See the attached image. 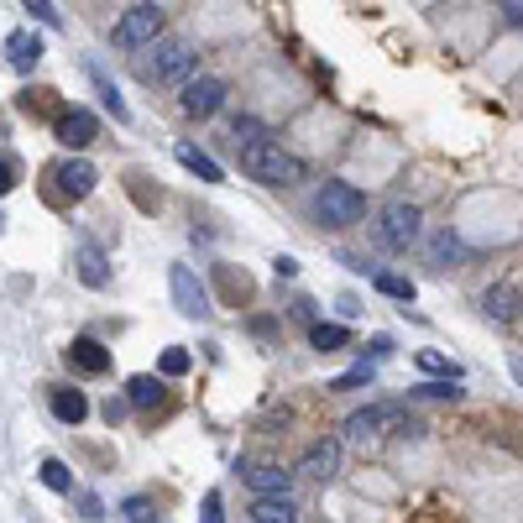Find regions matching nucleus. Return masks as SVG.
<instances>
[{
	"label": "nucleus",
	"instance_id": "obj_38",
	"mask_svg": "<svg viewBox=\"0 0 523 523\" xmlns=\"http://www.w3.org/2000/svg\"><path fill=\"white\" fill-rule=\"evenodd\" d=\"M508 372H513V382H518V388H523V356H513V361H508Z\"/></svg>",
	"mask_w": 523,
	"mask_h": 523
},
{
	"label": "nucleus",
	"instance_id": "obj_15",
	"mask_svg": "<svg viewBox=\"0 0 523 523\" xmlns=\"http://www.w3.org/2000/svg\"><path fill=\"white\" fill-rule=\"evenodd\" d=\"M74 267H79V283H89V288H105L110 283V262H105V252L95 241H84L74 252Z\"/></svg>",
	"mask_w": 523,
	"mask_h": 523
},
{
	"label": "nucleus",
	"instance_id": "obj_37",
	"mask_svg": "<svg viewBox=\"0 0 523 523\" xmlns=\"http://www.w3.org/2000/svg\"><path fill=\"white\" fill-rule=\"evenodd\" d=\"M508 21H513V27H523V0H508Z\"/></svg>",
	"mask_w": 523,
	"mask_h": 523
},
{
	"label": "nucleus",
	"instance_id": "obj_1",
	"mask_svg": "<svg viewBox=\"0 0 523 523\" xmlns=\"http://www.w3.org/2000/svg\"><path fill=\"white\" fill-rule=\"evenodd\" d=\"M241 173L246 178H257V184H267V189H293V184H304V157H293V152H283L278 142H252V147H241Z\"/></svg>",
	"mask_w": 523,
	"mask_h": 523
},
{
	"label": "nucleus",
	"instance_id": "obj_26",
	"mask_svg": "<svg viewBox=\"0 0 523 523\" xmlns=\"http://www.w3.org/2000/svg\"><path fill=\"white\" fill-rule=\"evenodd\" d=\"M121 513H126V523H157V503H152V497H126Z\"/></svg>",
	"mask_w": 523,
	"mask_h": 523
},
{
	"label": "nucleus",
	"instance_id": "obj_25",
	"mask_svg": "<svg viewBox=\"0 0 523 523\" xmlns=\"http://www.w3.org/2000/svg\"><path fill=\"white\" fill-rule=\"evenodd\" d=\"M372 283H377V293H388V299H403V304L414 299V283H408L403 272H377Z\"/></svg>",
	"mask_w": 523,
	"mask_h": 523
},
{
	"label": "nucleus",
	"instance_id": "obj_14",
	"mask_svg": "<svg viewBox=\"0 0 523 523\" xmlns=\"http://www.w3.org/2000/svg\"><path fill=\"white\" fill-rule=\"evenodd\" d=\"M48 403H53V419H58V424H68V429H79V424L89 419V398H84L79 388H53V398H48Z\"/></svg>",
	"mask_w": 523,
	"mask_h": 523
},
{
	"label": "nucleus",
	"instance_id": "obj_13",
	"mask_svg": "<svg viewBox=\"0 0 523 523\" xmlns=\"http://www.w3.org/2000/svg\"><path fill=\"white\" fill-rule=\"evenodd\" d=\"M299 471L309 476V482H330V476L340 471V440H314V445L304 450Z\"/></svg>",
	"mask_w": 523,
	"mask_h": 523
},
{
	"label": "nucleus",
	"instance_id": "obj_23",
	"mask_svg": "<svg viewBox=\"0 0 523 523\" xmlns=\"http://www.w3.org/2000/svg\"><path fill=\"white\" fill-rule=\"evenodd\" d=\"M37 476H42V487H48V492H63V497L74 492V476H68V466H63L58 456L42 461V466H37Z\"/></svg>",
	"mask_w": 523,
	"mask_h": 523
},
{
	"label": "nucleus",
	"instance_id": "obj_39",
	"mask_svg": "<svg viewBox=\"0 0 523 523\" xmlns=\"http://www.w3.org/2000/svg\"><path fill=\"white\" fill-rule=\"evenodd\" d=\"M0 231H6V215H0Z\"/></svg>",
	"mask_w": 523,
	"mask_h": 523
},
{
	"label": "nucleus",
	"instance_id": "obj_7",
	"mask_svg": "<svg viewBox=\"0 0 523 523\" xmlns=\"http://www.w3.org/2000/svg\"><path fill=\"white\" fill-rule=\"evenodd\" d=\"M168 288H173V304H178V314H189V320H204V314H210V293H204L199 272H194L189 262H173V272H168Z\"/></svg>",
	"mask_w": 523,
	"mask_h": 523
},
{
	"label": "nucleus",
	"instance_id": "obj_21",
	"mask_svg": "<svg viewBox=\"0 0 523 523\" xmlns=\"http://www.w3.org/2000/svg\"><path fill=\"white\" fill-rule=\"evenodd\" d=\"M126 403L131 408H157V403H163V377H152V372L131 377L126 382Z\"/></svg>",
	"mask_w": 523,
	"mask_h": 523
},
{
	"label": "nucleus",
	"instance_id": "obj_40",
	"mask_svg": "<svg viewBox=\"0 0 523 523\" xmlns=\"http://www.w3.org/2000/svg\"><path fill=\"white\" fill-rule=\"evenodd\" d=\"M503 6H508V0H503Z\"/></svg>",
	"mask_w": 523,
	"mask_h": 523
},
{
	"label": "nucleus",
	"instance_id": "obj_34",
	"mask_svg": "<svg viewBox=\"0 0 523 523\" xmlns=\"http://www.w3.org/2000/svg\"><path fill=\"white\" fill-rule=\"evenodd\" d=\"M16 189V163L11 157H0V194H11Z\"/></svg>",
	"mask_w": 523,
	"mask_h": 523
},
{
	"label": "nucleus",
	"instance_id": "obj_11",
	"mask_svg": "<svg viewBox=\"0 0 523 523\" xmlns=\"http://www.w3.org/2000/svg\"><path fill=\"white\" fill-rule=\"evenodd\" d=\"M63 356H68V367H74V372H84V377H105V372H110V351L100 346L95 335H79V340H74V346H68Z\"/></svg>",
	"mask_w": 523,
	"mask_h": 523
},
{
	"label": "nucleus",
	"instance_id": "obj_6",
	"mask_svg": "<svg viewBox=\"0 0 523 523\" xmlns=\"http://www.w3.org/2000/svg\"><path fill=\"white\" fill-rule=\"evenodd\" d=\"M419 204H408V199H393L388 210H382V220H377V231H382V241L393 246V252H408V246L419 241Z\"/></svg>",
	"mask_w": 523,
	"mask_h": 523
},
{
	"label": "nucleus",
	"instance_id": "obj_28",
	"mask_svg": "<svg viewBox=\"0 0 523 523\" xmlns=\"http://www.w3.org/2000/svg\"><path fill=\"white\" fill-rule=\"evenodd\" d=\"M419 367L435 372V377H456V382H461V367H456V361H445L440 351H419Z\"/></svg>",
	"mask_w": 523,
	"mask_h": 523
},
{
	"label": "nucleus",
	"instance_id": "obj_32",
	"mask_svg": "<svg viewBox=\"0 0 523 523\" xmlns=\"http://www.w3.org/2000/svg\"><path fill=\"white\" fill-rule=\"evenodd\" d=\"M231 131H236V147L262 142V126H257V121H246V116H236V126H231Z\"/></svg>",
	"mask_w": 523,
	"mask_h": 523
},
{
	"label": "nucleus",
	"instance_id": "obj_18",
	"mask_svg": "<svg viewBox=\"0 0 523 523\" xmlns=\"http://www.w3.org/2000/svg\"><path fill=\"white\" fill-rule=\"evenodd\" d=\"M173 157H178V163H184V168H189L194 178H204V184H225V173H220V163H215V157H210V152H199L194 142H178V152H173Z\"/></svg>",
	"mask_w": 523,
	"mask_h": 523
},
{
	"label": "nucleus",
	"instance_id": "obj_35",
	"mask_svg": "<svg viewBox=\"0 0 523 523\" xmlns=\"http://www.w3.org/2000/svg\"><path fill=\"white\" fill-rule=\"evenodd\" d=\"M121 419H126V403H116V398H110V403H105V424H110V429H116Z\"/></svg>",
	"mask_w": 523,
	"mask_h": 523
},
{
	"label": "nucleus",
	"instance_id": "obj_12",
	"mask_svg": "<svg viewBox=\"0 0 523 523\" xmlns=\"http://www.w3.org/2000/svg\"><path fill=\"white\" fill-rule=\"evenodd\" d=\"M482 314H487V320H497V325H513L518 314H523V288H513V283L487 288L482 293Z\"/></svg>",
	"mask_w": 523,
	"mask_h": 523
},
{
	"label": "nucleus",
	"instance_id": "obj_8",
	"mask_svg": "<svg viewBox=\"0 0 523 523\" xmlns=\"http://www.w3.org/2000/svg\"><path fill=\"white\" fill-rule=\"evenodd\" d=\"M178 105H184V116H194V121H210L215 110L225 105V79H215V74H199V79H189V84H184V95H178Z\"/></svg>",
	"mask_w": 523,
	"mask_h": 523
},
{
	"label": "nucleus",
	"instance_id": "obj_2",
	"mask_svg": "<svg viewBox=\"0 0 523 523\" xmlns=\"http://www.w3.org/2000/svg\"><path fill=\"white\" fill-rule=\"evenodd\" d=\"M314 215H320V225H335V231H346V225L367 220V194L340 184V178H330V184L314 194Z\"/></svg>",
	"mask_w": 523,
	"mask_h": 523
},
{
	"label": "nucleus",
	"instance_id": "obj_20",
	"mask_svg": "<svg viewBox=\"0 0 523 523\" xmlns=\"http://www.w3.org/2000/svg\"><path fill=\"white\" fill-rule=\"evenodd\" d=\"M309 346L320 351V356L346 351V346H351V330H346V325H335V320H314V325H309Z\"/></svg>",
	"mask_w": 523,
	"mask_h": 523
},
{
	"label": "nucleus",
	"instance_id": "obj_19",
	"mask_svg": "<svg viewBox=\"0 0 523 523\" xmlns=\"http://www.w3.org/2000/svg\"><path fill=\"white\" fill-rule=\"evenodd\" d=\"M429 262L435 267H461L466 262V241L456 231H435L429 236Z\"/></svg>",
	"mask_w": 523,
	"mask_h": 523
},
{
	"label": "nucleus",
	"instance_id": "obj_5",
	"mask_svg": "<svg viewBox=\"0 0 523 523\" xmlns=\"http://www.w3.org/2000/svg\"><path fill=\"white\" fill-rule=\"evenodd\" d=\"M346 429L356 440H367V435H398V429H424V424H414L398 403H372V408H356L346 419Z\"/></svg>",
	"mask_w": 523,
	"mask_h": 523
},
{
	"label": "nucleus",
	"instance_id": "obj_9",
	"mask_svg": "<svg viewBox=\"0 0 523 523\" xmlns=\"http://www.w3.org/2000/svg\"><path fill=\"white\" fill-rule=\"evenodd\" d=\"M53 178H58V194L63 199H89V194H95V184H100V173H95L89 157H63V163L53 168Z\"/></svg>",
	"mask_w": 523,
	"mask_h": 523
},
{
	"label": "nucleus",
	"instance_id": "obj_17",
	"mask_svg": "<svg viewBox=\"0 0 523 523\" xmlns=\"http://www.w3.org/2000/svg\"><path fill=\"white\" fill-rule=\"evenodd\" d=\"M246 471V482L257 487V497H283L288 487H293V471H283V466H241Z\"/></svg>",
	"mask_w": 523,
	"mask_h": 523
},
{
	"label": "nucleus",
	"instance_id": "obj_33",
	"mask_svg": "<svg viewBox=\"0 0 523 523\" xmlns=\"http://www.w3.org/2000/svg\"><path fill=\"white\" fill-rule=\"evenodd\" d=\"M220 508H225V503H220V492H204V513H199V518H204V523H225Z\"/></svg>",
	"mask_w": 523,
	"mask_h": 523
},
{
	"label": "nucleus",
	"instance_id": "obj_30",
	"mask_svg": "<svg viewBox=\"0 0 523 523\" xmlns=\"http://www.w3.org/2000/svg\"><path fill=\"white\" fill-rule=\"evenodd\" d=\"M367 382H372V367H367V361H361V367H356V372H346V377H335V382H330V388H335V393H356V388H367Z\"/></svg>",
	"mask_w": 523,
	"mask_h": 523
},
{
	"label": "nucleus",
	"instance_id": "obj_16",
	"mask_svg": "<svg viewBox=\"0 0 523 523\" xmlns=\"http://www.w3.org/2000/svg\"><path fill=\"white\" fill-rule=\"evenodd\" d=\"M6 58H11V68H16V74H32V68L42 63V37H37V32H11V42H6Z\"/></svg>",
	"mask_w": 523,
	"mask_h": 523
},
{
	"label": "nucleus",
	"instance_id": "obj_10",
	"mask_svg": "<svg viewBox=\"0 0 523 523\" xmlns=\"http://www.w3.org/2000/svg\"><path fill=\"white\" fill-rule=\"evenodd\" d=\"M53 131H58V142H63L68 152H84V147L100 136V121L89 116L84 105H74V110H63V116H58V126H53Z\"/></svg>",
	"mask_w": 523,
	"mask_h": 523
},
{
	"label": "nucleus",
	"instance_id": "obj_31",
	"mask_svg": "<svg viewBox=\"0 0 523 523\" xmlns=\"http://www.w3.org/2000/svg\"><path fill=\"white\" fill-rule=\"evenodd\" d=\"M21 6H27V11L42 21V27H63V16H58V6H53V0H21Z\"/></svg>",
	"mask_w": 523,
	"mask_h": 523
},
{
	"label": "nucleus",
	"instance_id": "obj_24",
	"mask_svg": "<svg viewBox=\"0 0 523 523\" xmlns=\"http://www.w3.org/2000/svg\"><path fill=\"white\" fill-rule=\"evenodd\" d=\"M414 398H429V403H456V398H461V388H456V377H429V382H419V388H414Z\"/></svg>",
	"mask_w": 523,
	"mask_h": 523
},
{
	"label": "nucleus",
	"instance_id": "obj_36",
	"mask_svg": "<svg viewBox=\"0 0 523 523\" xmlns=\"http://www.w3.org/2000/svg\"><path fill=\"white\" fill-rule=\"evenodd\" d=\"M272 272H278V278H299V262H293V257H278V262H272Z\"/></svg>",
	"mask_w": 523,
	"mask_h": 523
},
{
	"label": "nucleus",
	"instance_id": "obj_3",
	"mask_svg": "<svg viewBox=\"0 0 523 523\" xmlns=\"http://www.w3.org/2000/svg\"><path fill=\"white\" fill-rule=\"evenodd\" d=\"M194 68V48L184 37H157L152 42V58H142V68H136V74H142L147 84H178Z\"/></svg>",
	"mask_w": 523,
	"mask_h": 523
},
{
	"label": "nucleus",
	"instance_id": "obj_27",
	"mask_svg": "<svg viewBox=\"0 0 523 523\" xmlns=\"http://www.w3.org/2000/svg\"><path fill=\"white\" fill-rule=\"evenodd\" d=\"M157 372H163V377H184L189 372V351L184 346H168L163 361H157Z\"/></svg>",
	"mask_w": 523,
	"mask_h": 523
},
{
	"label": "nucleus",
	"instance_id": "obj_22",
	"mask_svg": "<svg viewBox=\"0 0 523 523\" xmlns=\"http://www.w3.org/2000/svg\"><path fill=\"white\" fill-rule=\"evenodd\" d=\"M257 523H299V508H293V497H257V508H252Z\"/></svg>",
	"mask_w": 523,
	"mask_h": 523
},
{
	"label": "nucleus",
	"instance_id": "obj_29",
	"mask_svg": "<svg viewBox=\"0 0 523 523\" xmlns=\"http://www.w3.org/2000/svg\"><path fill=\"white\" fill-rule=\"evenodd\" d=\"M89 74H95V84H100V95H105V105H110V116H116V121H126V100L116 95V84H110V79L100 74V68H89Z\"/></svg>",
	"mask_w": 523,
	"mask_h": 523
},
{
	"label": "nucleus",
	"instance_id": "obj_4",
	"mask_svg": "<svg viewBox=\"0 0 523 523\" xmlns=\"http://www.w3.org/2000/svg\"><path fill=\"white\" fill-rule=\"evenodd\" d=\"M163 37V11L157 6H131L121 21H116V48H126V53H136V48H152V42Z\"/></svg>",
	"mask_w": 523,
	"mask_h": 523
}]
</instances>
